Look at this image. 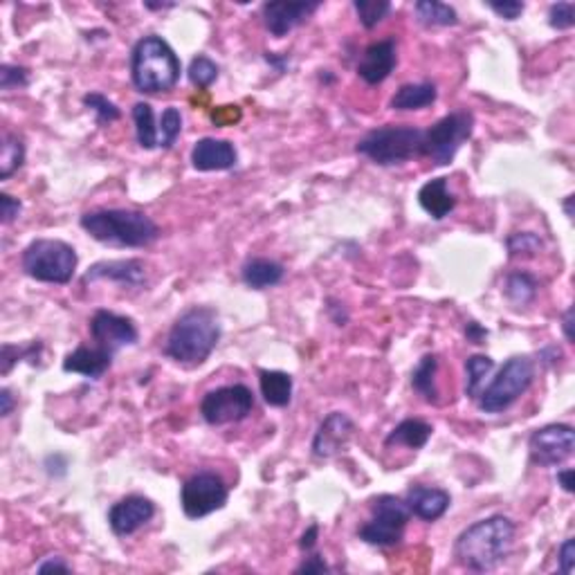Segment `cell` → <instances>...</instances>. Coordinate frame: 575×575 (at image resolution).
I'll return each instance as SVG.
<instances>
[{
    "label": "cell",
    "mask_w": 575,
    "mask_h": 575,
    "mask_svg": "<svg viewBox=\"0 0 575 575\" xmlns=\"http://www.w3.org/2000/svg\"><path fill=\"white\" fill-rule=\"evenodd\" d=\"M562 331H564V337L569 344H573V306H569L562 317Z\"/></svg>",
    "instance_id": "816d5d0a"
},
{
    "label": "cell",
    "mask_w": 575,
    "mask_h": 575,
    "mask_svg": "<svg viewBox=\"0 0 575 575\" xmlns=\"http://www.w3.org/2000/svg\"><path fill=\"white\" fill-rule=\"evenodd\" d=\"M254 393L245 384H227V387L211 389L201 402V416L207 425H229L241 423L252 414Z\"/></svg>",
    "instance_id": "30bf717a"
},
{
    "label": "cell",
    "mask_w": 575,
    "mask_h": 575,
    "mask_svg": "<svg viewBox=\"0 0 575 575\" xmlns=\"http://www.w3.org/2000/svg\"><path fill=\"white\" fill-rule=\"evenodd\" d=\"M218 72H220L218 66L211 62L209 56L198 54L193 56L192 63H189L187 75H189V81H192L196 88H209V86L218 79Z\"/></svg>",
    "instance_id": "e575fe53"
},
{
    "label": "cell",
    "mask_w": 575,
    "mask_h": 575,
    "mask_svg": "<svg viewBox=\"0 0 575 575\" xmlns=\"http://www.w3.org/2000/svg\"><path fill=\"white\" fill-rule=\"evenodd\" d=\"M548 25L557 32H564L575 25V5L573 3H555L548 10Z\"/></svg>",
    "instance_id": "ab89813d"
},
{
    "label": "cell",
    "mask_w": 575,
    "mask_h": 575,
    "mask_svg": "<svg viewBox=\"0 0 575 575\" xmlns=\"http://www.w3.org/2000/svg\"><path fill=\"white\" fill-rule=\"evenodd\" d=\"M412 520L407 501L393 495H380L371 501V520L357 529V538L371 546H398Z\"/></svg>",
    "instance_id": "ba28073f"
},
{
    "label": "cell",
    "mask_w": 575,
    "mask_h": 575,
    "mask_svg": "<svg viewBox=\"0 0 575 575\" xmlns=\"http://www.w3.org/2000/svg\"><path fill=\"white\" fill-rule=\"evenodd\" d=\"M474 115L470 111H454L423 131L421 158H430L439 167H448L458 149L472 137Z\"/></svg>",
    "instance_id": "9c48e42d"
},
{
    "label": "cell",
    "mask_w": 575,
    "mask_h": 575,
    "mask_svg": "<svg viewBox=\"0 0 575 575\" xmlns=\"http://www.w3.org/2000/svg\"><path fill=\"white\" fill-rule=\"evenodd\" d=\"M407 505L412 510L414 517L423 522H436L440 520L452 505V497L449 492L440 490V488L430 486H412L407 492Z\"/></svg>",
    "instance_id": "ffe728a7"
},
{
    "label": "cell",
    "mask_w": 575,
    "mask_h": 575,
    "mask_svg": "<svg viewBox=\"0 0 575 575\" xmlns=\"http://www.w3.org/2000/svg\"><path fill=\"white\" fill-rule=\"evenodd\" d=\"M239 162L236 146L227 140L202 137L192 149V164L198 171H229Z\"/></svg>",
    "instance_id": "d6986e66"
},
{
    "label": "cell",
    "mask_w": 575,
    "mask_h": 575,
    "mask_svg": "<svg viewBox=\"0 0 575 575\" xmlns=\"http://www.w3.org/2000/svg\"><path fill=\"white\" fill-rule=\"evenodd\" d=\"M557 564H560V571L564 575L573 573V564H575V539L573 538H569L560 546V553H557Z\"/></svg>",
    "instance_id": "7bdbcfd3"
},
{
    "label": "cell",
    "mask_w": 575,
    "mask_h": 575,
    "mask_svg": "<svg viewBox=\"0 0 575 575\" xmlns=\"http://www.w3.org/2000/svg\"><path fill=\"white\" fill-rule=\"evenodd\" d=\"M436 371H439V357L434 353H427L412 374V387L425 398L427 402L436 405L439 402V387H436Z\"/></svg>",
    "instance_id": "f1b7e54d"
},
{
    "label": "cell",
    "mask_w": 575,
    "mask_h": 575,
    "mask_svg": "<svg viewBox=\"0 0 575 575\" xmlns=\"http://www.w3.org/2000/svg\"><path fill=\"white\" fill-rule=\"evenodd\" d=\"M79 257L75 248L59 239H37L21 254V267L25 275L41 283H70Z\"/></svg>",
    "instance_id": "8992f818"
},
{
    "label": "cell",
    "mask_w": 575,
    "mask_h": 575,
    "mask_svg": "<svg viewBox=\"0 0 575 575\" xmlns=\"http://www.w3.org/2000/svg\"><path fill=\"white\" fill-rule=\"evenodd\" d=\"M356 436V423L341 412H331L313 436V454L317 458H333L349 448L351 439Z\"/></svg>",
    "instance_id": "5bb4252c"
},
{
    "label": "cell",
    "mask_w": 575,
    "mask_h": 575,
    "mask_svg": "<svg viewBox=\"0 0 575 575\" xmlns=\"http://www.w3.org/2000/svg\"><path fill=\"white\" fill-rule=\"evenodd\" d=\"M326 304H328L326 310H328V315H331L333 324H335V326H347L349 313H347V308H344V304H340V301H335V300H328Z\"/></svg>",
    "instance_id": "f6af8a7d"
},
{
    "label": "cell",
    "mask_w": 575,
    "mask_h": 575,
    "mask_svg": "<svg viewBox=\"0 0 575 575\" xmlns=\"http://www.w3.org/2000/svg\"><path fill=\"white\" fill-rule=\"evenodd\" d=\"M317 535H319V526L313 524L300 539V548L304 553H313L315 546H317Z\"/></svg>",
    "instance_id": "681fc988"
},
{
    "label": "cell",
    "mask_w": 575,
    "mask_h": 575,
    "mask_svg": "<svg viewBox=\"0 0 575 575\" xmlns=\"http://www.w3.org/2000/svg\"><path fill=\"white\" fill-rule=\"evenodd\" d=\"M328 564L324 562L322 555H317V553H313L310 557H306L304 564L297 566V573H328Z\"/></svg>",
    "instance_id": "ee69618b"
},
{
    "label": "cell",
    "mask_w": 575,
    "mask_h": 575,
    "mask_svg": "<svg viewBox=\"0 0 575 575\" xmlns=\"http://www.w3.org/2000/svg\"><path fill=\"white\" fill-rule=\"evenodd\" d=\"M183 131V115L176 106L164 108L162 118H160L158 133H160V149H171Z\"/></svg>",
    "instance_id": "836d02e7"
},
{
    "label": "cell",
    "mask_w": 575,
    "mask_h": 575,
    "mask_svg": "<svg viewBox=\"0 0 575 575\" xmlns=\"http://www.w3.org/2000/svg\"><path fill=\"white\" fill-rule=\"evenodd\" d=\"M90 281H112V283L142 288L146 283V266L140 259H119V261H99L84 275V283Z\"/></svg>",
    "instance_id": "ac0fdd59"
},
{
    "label": "cell",
    "mask_w": 575,
    "mask_h": 575,
    "mask_svg": "<svg viewBox=\"0 0 575 575\" xmlns=\"http://www.w3.org/2000/svg\"><path fill=\"white\" fill-rule=\"evenodd\" d=\"M133 122H136V137L137 144L146 151L160 149V133L158 124H155L153 106L146 102H137L133 106Z\"/></svg>",
    "instance_id": "4316f807"
},
{
    "label": "cell",
    "mask_w": 575,
    "mask_h": 575,
    "mask_svg": "<svg viewBox=\"0 0 575 575\" xmlns=\"http://www.w3.org/2000/svg\"><path fill=\"white\" fill-rule=\"evenodd\" d=\"M146 10H171V7H176L174 3H144Z\"/></svg>",
    "instance_id": "db71d44e"
},
{
    "label": "cell",
    "mask_w": 575,
    "mask_h": 575,
    "mask_svg": "<svg viewBox=\"0 0 575 575\" xmlns=\"http://www.w3.org/2000/svg\"><path fill=\"white\" fill-rule=\"evenodd\" d=\"M398 66V47L393 38H382L375 41L362 52V59L357 63V75L362 81H366L369 86L382 84L384 79H389L393 70Z\"/></svg>",
    "instance_id": "e0dca14e"
},
{
    "label": "cell",
    "mask_w": 575,
    "mask_h": 575,
    "mask_svg": "<svg viewBox=\"0 0 575 575\" xmlns=\"http://www.w3.org/2000/svg\"><path fill=\"white\" fill-rule=\"evenodd\" d=\"M535 380V362L529 356H513L497 378L477 396L479 409L486 414H501L520 400Z\"/></svg>",
    "instance_id": "52a82bcc"
},
{
    "label": "cell",
    "mask_w": 575,
    "mask_h": 575,
    "mask_svg": "<svg viewBox=\"0 0 575 575\" xmlns=\"http://www.w3.org/2000/svg\"><path fill=\"white\" fill-rule=\"evenodd\" d=\"M505 245H508L510 257L517 259V257H535V254L542 250L544 243L538 234H533V232H514V234L508 236Z\"/></svg>",
    "instance_id": "74e56055"
},
{
    "label": "cell",
    "mask_w": 575,
    "mask_h": 575,
    "mask_svg": "<svg viewBox=\"0 0 575 575\" xmlns=\"http://www.w3.org/2000/svg\"><path fill=\"white\" fill-rule=\"evenodd\" d=\"M84 106L88 108V111L94 112V118H97V124H112L118 122L119 118H122V112H119V108L115 106V103L111 102L108 97H103L102 93H88L84 94Z\"/></svg>",
    "instance_id": "d590c367"
},
{
    "label": "cell",
    "mask_w": 575,
    "mask_h": 575,
    "mask_svg": "<svg viewBox=\"0 0 575 575\" xmlns=\"http://www.w3.org/2000/svg\"><path fill=\"white\" fill-rule=\"evenodd\" d=\"M259 389L270 407H288L292 400V375L285 371H259Z\"/></svg>",
    "instance_id": "cb8c5ba5"
},
{
    "label": "cell",
    "mask_w": 575,
    "mask_h": 575,
    "mask_svg": "<svg viewBox=\"0 0 575 575\" xmlns=\"http://www.w3.org/2000/svg\"><path fill=\"white\" fill-rule=\"evenodd\" d=\"M41 349L43 344L41 341H32V344H28V347H14V344H5L3 347V366H0V374L7 375L12 371V366L16 365V362H23V360H38V356H41Z\"/></svg>",
    "instance_id": "8d00e7d4"
},
{
    "label": "cell",
    "mask_w": 575,
    "mask_h": 575,
    "mask_svg": "<svg viewBox=\"0 0 575 575\" xmlns=\"http://www.w3.org/2000/svg\"><path fill=\"white\" fill-rule=\"evenodd\" d=\"M84 232L112 248H146L160 239V227L151 216L136 209H93L79 218Z\"/></svg>",
    "instance_id": "3957f363"
},
{
    "label": "cell",
    "mask_w": 575,
    "mask_h": 575,
    "mask_svg": "<svg viewBox=\"0 0 575 575\" xmlns=\"http://www.w3.org/2000/svg\"><path fill=\"white\" fill-rule=\"evenodd\" d=\"M416 21L425 28H452L458 23V14L454 7L439 3V0H418L414 5Z\"/></svg>",
    "instance_id": "83f0119b"
},
{
    "label": "cell",
    "mask_w": 575,
    "mask_h": 575,
    "mask_svg": "<svg viewBox=\"0 0 575 575\" xmlns=\"http://www.w3.org/2000/svg\"><path fill=\"white\" fill-rule=\"evenodd\" d=\"M112 365V353L102 347H79L68 353L63 360V371L68 374H79L90 380H99Z\"/></svg>",
    "instance_id": "44dd1931"
},
{
    "label": "cell",
    "mask_w": 575,
    "mask_h": 575,
    "mask_svg": "<svg viewBox=\"0 0 575 575\" xmlns=\"http://www.w3.org/2000/svg\"><path fill=\"white\" fill-rule=\"evenodd\" d=\"M229 488L216 472H198L180 488V505L189 520H202L207 514L225 508Z\"/></svg>",
    "instance_id": "8fae6325"
},
{
    "label": "cell",
    "mask_w": 575,
    "mask_h": 575,
    "mask_svg": "<svg viewBox=\"0 0 575 575\" xmlns=\"http://www.w3.org/2000/svg\"><path fill=\"white\" fill-rule=\"evenodd\" d=\"M564 211H566V216H569V218H573V196H566Z\"/></svg>",
    "instance_id": "11a10c76"
},
{
    "label": "cell",
    "mask_w": 575,
    "mask_h": 575,
    "mask_svg": "<svg viewBox=\"0 0 575 575\" xmlns=\"http://www.w3.org/2000/svg\"><path fill=\"white\" fill-rule=\"evenodd\" d=\"M220 340L218 313L209 306H192L174 322L164 344V356L187 369L201 366Z\"/></svg>",
    "instance_id": "7a4b0ae2"
},
{
    "label": "cell",
    "mask_w": 575,
    "mask_h": 575,
    "mask_svg": "<svg viewBox=\"0 0 575 575\" xmlns=\"http://www.w3.org/2000/svg\"><path fill=\"white\" fill-rule=\"evenodd\" d=\"M514 533L517 529L513 520L504 514H492L486 520L474 522L458 535L454 542V557L468 571H477V573L495 571L513 551Z\"/></svg>",
    "instance_id": "6da1fadb"
},
{
    "label": "cell",
    "mask_w": 575,
    "mask_h": 575,
    "mask_svg": "<svg viewBox=\"0 0 575 575\" xmlns=\"http://www.w3.org/2000/svg\"><path fill=\"white\" fill-rule=\"evenodd\" d=\"M431 431L434 427L425 421H418V418H407V421L398 423L389 436L384 439V445L387 448H393V445H405L409 449H421L425 448L427 440L431 439Z\"/></svg>",
    "instance_id": "484cf974"
},
{
    "label": "cell",
    "mask_w": 575,
    "mask_h": 575,
    "mask_svg": "<svg viewBox=\"0 0 575 575\" xmlns=\"http://www.w3.org/2000/svg\"><path fill=\"white\" fill-rule=\"evenodd\" d=\"M557 483H560V488L564 492H573V470L571 468H566V470H560V472H557Z\"/></svg>",
    "instance_id": "f5cc1de1"
},
{
    "label": "cell",
    "mask_w": 575,
    "mask_h": 575,
    "mask_svg": "<svg viewBox=\"0 0 575 575\" xmlns=\"http://www.w3.org/2000/svg\"><path fill=\"white\" fill-rule=\"evenodd\" d=\"M439 97L436 84L431 81H421V84H405L396 90V94L389 102L391 111H421V108L431 106Z\"/></svg>",
    "instance_id": "d4e9b609"
},
{
    "label": "cell",
    "mask_w": 575,
    "mask_h": 575,
    "mask_svg": "<svg viewBox=\"0 0 575 575\" xmlns=\"http://www.w3.org/2000/svg\"><path fill=\"white\" fill-rule=\"evenodd\" d=\"M90 337L97 347L106 349L112 356L124 347H133L140 340L136 322L111 310H97L90 319Z\"/></svg>",
    "instance_id": "4fadbf2b"
},
{
    "label": "cell",
    "mask_w": 575,
    "mask_h": 575,
    "mask_svg": "<svg viewBox=\"0 0 575 575\" xmlns=\"http://www.w3.org/2000/svg\"><path fill=\"white\" fill-rule=\"evenodd\" d=\"M538 279H535L533 275H529V272H513V275H508V279H505V285H504V292L505 297H508V301H513L514 306H526L530 304V301L538 297Z\"/></svg>",
    "instance_id": "f546056e"
},
{
    "label": "cell",
    "mask_w": 575,
    "mask_h": 575,
    "mask_svg": "<svg viewBox=\"0 0 575 575\" xmlns=\"http://www.w3.org/2000/svg\"><path fill=\"white\" fill-rule=\"evenodd\" d=\"M465 337H468V341H472V344H483V340L488 337V331L479 322H468L465 324Z\"/></svg>",
    "instance_id": "c3c4849f"
},
{
    "label": "cell",
    "mask_w": 575,
    "mask_h": 575,
    "mask_svg": "<svg viewBox=\"0 0 575 575\" xmlns=\"http://www.w3.org/2000/svg\"><path fill=\"white\" fill-rule=\"evenodd\" d=\"M38 573H50V571H62V573H70L72 566L68 564L63 557H50V560L41 562V564L37 566Z\"/></svg>",
    "instance_id": "bcb514c9"
},
{
    "label": "cell",
    "mask_w": 575,
    "mask_h": 575,
    "mask_svg": "<svg viewBox=\"0 0 575 575\" xmlns=\"http://www.w3.org/2000/svg\"><path fill=\"white\" fill-rule=\"evenodd\" d=\"M322 7V3H266L261 10L263 23L272 37L281 38L300 28Z\"/></svg>",
    "instance_id": "2e32d148"
},
{
    "label": "cell",
    "mask_w": 575,
    "mask_h": 575,
    "mask_svg": "<svg viewBox=\"0 0 575 575\" xmlns=\"http://www.w3.org/2000/svg\"><path fill=\"white\" fill-rule=\"evenodd\" d=\"M356 151L378 167H398L414 158H421L423 128L387 124L366 133L357 142Z\"/></svg>",
    "instance_id": "5b68a950"
},
{
    "label": "cell",
    "mask_w": 575,
    "mask_h": 575,
    "mask_svg": "<svg viewBox=\"0 0 575 575\" xmlns=\"http://www.w3.org/2000/svg\"><path fill=\"white\" fill-rule=\"evenodd\" d=\"M353 10L357 12V19L366 29H374L387 19V14L391 12V3L389 0H356Z\"/></svg>",
    "instance_id": "d6a6232c"
},
{
    "label": "cell",
    "mask_w": 575,
    "mask_h": 575,
    "mask_svg": "<svg viewBox=\"0 0 575 575\" xmlns=\"http://www.w3.org/2000/svg\"><path fill=\"white\" fill-rule=\"evenodd\" d=\"M214 118L216 124H227V122H234V119L241 118V111L236 106H220L218 111L211 115Z\"/></svg>",
    "instance_id": "7dc6e473"
},
{
    "label": "cell",
    "mask_w": 575,
    "mask_h": 575,
    "mask_svg": "<svg viewBox=\"0 0 575 575\" xmlns=\"http://www.w3.org/2000/svg\"><path fill=\"white\" fill-rule=\"evenodd\" d=\"M29 86V70L23 66H10L3 63L0 66V90H19Z\"/></svg>",
    "instance_id": "f35d334b"
},
{
    "label": "cell",
    "mask_w": 575,
    "mask_h": 575,
    "mask_svg": "<svg viewBox=\"0 0 575 575\" xmlns=\"http://www.w3.org/2000/svg\"><path fill=\"white\" fill-rule=\"evenodd\" d=\"M488 7H490V10L504 21H517L526 10V5L524 3H520V0H504V3L490 0V3H488Z\"/></svg>",
    "instance_id": "60d3db41"
},
{
    "label": "cell",
    "mask_w": 575,
    "mask_h": 575,
    "mask_svg": "<svg viewBox=\"0 0 575 575\" xmlns=\"http://www.w3.org/2000/svg\"><path fill=\"white\" fill-rule=\"evenodd\" d=\"M21 209H23V205H21L19 198L10 196V193H0V220H3V225H10L12 220L19 218Z\"/></svg>",
    "instance_id": "b9f144b4"
},
{
    "label": "cell",
    "mask_w": 575,
    "mask_h": 575,
    "mask_svg": "<svg viewBox=\"0 0 575 575\" xmlns=\"http://www.w3.org/2000/svg\"><path fill=\"white\" fill-rule=\"evenodd\" d=\"M575 449V431L573 427L560 425H544L535 430L529 439L530 461L542 468H555L569 461Z\"/></svg>",
    "instance_id": "7c38bea8"
},
{
    "label": "cell",
    "mask_w": 575,
    "mask_h": 575,
    "mask_svg": "<svg viewBox=\"0 0 575 575\" xmlns=\"http://www.w3.org/2000/svg\"><path fill=\"white\" fill-rule=\"evenodd\" d=\"M155 514V504L149 497L128 495L108 510V526L118 538L137 533L142 526L149 524Z\"/></svg>",
    "instance_id": "9a60e30c"
},
{
    "label": "cell",
    "mask_w": 575,
    "mask_h": 575,
    "mask_svg": "<svg viewBox=\"0 0 575 575\" xmlns=\"http://www.w3.org/2000/svg\"><path fill=\"white\" fill-rule=\"evenodd\" d=\"M495 369V360L488 356H470L465 362V396L477 400V396L483 389V380Z\"/></svg>",
    "instance_id": "1f68e13d"
},
{
    "label": "cell",
    "mask_w": 575,
    "mask_h": 575,
    "mask_svg": "<svg viewBox=\"0 0 575 575\" xmlns=\"http://www.w3.org/2000/svg\"><path fill=\"white\" fill-rule=\"evenodd\" d=\"M14 405H16V400H14V393H12V389H7V387L0 389V416L3 418L10 416V414L14 412Z\"/></svg>",
    "instance_id": "f907efd6"
},
{
    "label": "cell",
    "mask_w": 575,
    "mask_h": 575,
    "mask_svg": "<svg viewBox=\"0 0 575 575\" xmlns=\"http://www.w3.org/2000/svg\"><path fill=\"white\" fill-rule=\"evenodd\" d=\"M183 63L174 47L158 34L140 38L131 52V79L137 93L162 94L180 81Z\"/></svg>",
    "instance_id": "277c9868"
},
{
    "label": "cell",
    "mask_w": 575,
    "mask_h": 575,
    "mask_svg": "<svg viewBox=\"0 0 575 575\" xmlns=\"http://www.w3.org/2000/svg\"><path fill=\"white\" fill-rule=\"evenodd\" d=\"M283 266L270 259H250L241 270V279L252 291H267L283 281Z\"/></svg>",
    "instance_id": "603a6c76"
},
{
    "label": "cell",
    "mask_w": 575,
    "mask_h": 575,
    "mask_svg": "<svg viewBox=\"0 0 575 575\" xmlns=\"http://www.w3.org/2000/svg\"><path fill=\"white\" fill-rule=\"evenodd\" d=\"M418 205L427 211L434 220H443L456 207V198L448 189V180L434 178L425 183L418 192Z\"/></svg>",
    "instance_id": "7402d4cb"
},
{
    "label": "cell",
    "mask_w": 575,
    "mask_h": 575,
    "mask_svg": "<svg viewBox=\"0 0 575 575\" xmlns=\"http://www.w3.org/2000/svg\"><path fill=\"white\" fill-rule=\"evenodd\" d=\"M23 162L25 142L14 133H7L3 137V151H0V180H10L23 167Z\"/></svg>",
    "instance_id": "4dcf8cb0"
}]
</instances>
